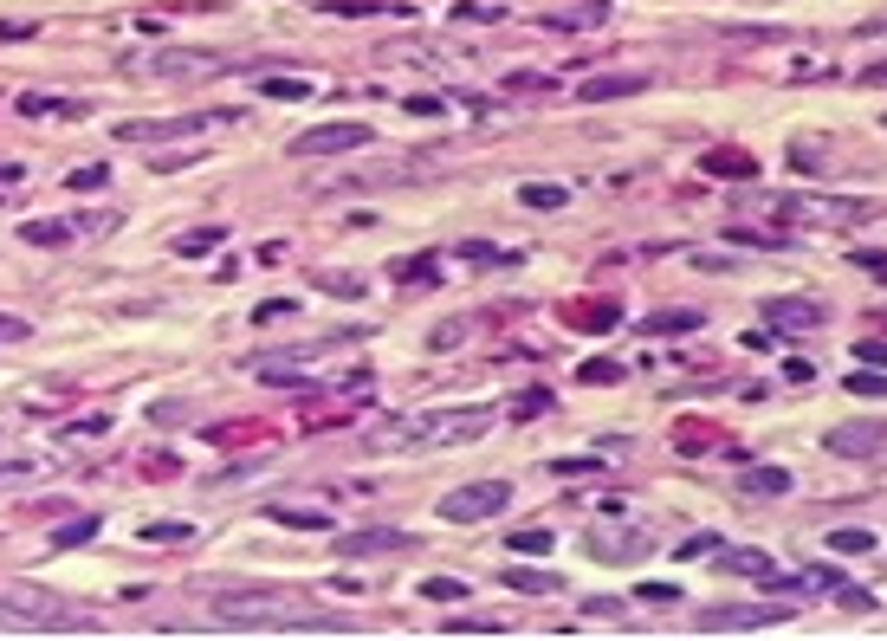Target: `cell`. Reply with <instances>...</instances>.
<instances>
[{"mask_svg": "<svg viewBox=\"0 0 887 641\" xmlns=\"http://www.w3.org/2000/svg\"><path fill=\"white\" fill-rule=\"evenodd\" d=\"M719 570H732V577H752V583H764V590H771V577H777V564L764 551H726V544H719Z\"/></svg>", "mask_w": 887, "mask_h": 641, "instance_id": "19", "label": "cell"}, {"mask_svg": "<svg viewBox=\"0 0 887 641\" xmlns=\"http://www.w3.org/2000/svg\"><path fill=\"white\" fill-rule=\"evenodd\" d=\"M797 616L790 603H719V609H706L693 629L700 635H739V629H784V622Z\"/></svg>", "mask_w": 887, "mask_h": 641, "instance_id": "7", "label": "cell"}, {"mask_svg": "<svg viewBox=\"0 0 887 641\" xmlns=\"http://www.w3.org/2000/svg\"><path fill=\"white\" fill-rule=\"evenodd\" d=\"M499 13H506V7H467V0H460V7H454V20L467 26V20H499Z\"/></svg>", "mask_w": 887, "mask_h": 641, "instance_id": "50", "label": "cell"}, {"mask_svg": "<svg viewBox=\"0 0 887 641\" xmlns=\"http://www.w3.org/2000/svg\"><path fill=\"white\" fill-rule=\"evenodd\" d=\"M693 324H700V311H654V318H648V331L661 337V331H693Z\"/></svg>", "mask_w": 887, "mask_h": 641, "instance_id": "37", "label": "cell"}, {"mask_svg": "<svg viewBox=\"0 0 887 641\" xmlns=\"http://www.w3.org/2000/svg\"><path fill=\"white\" fill-rule=\"evenodd\" d=\"M111 182V169H104V162H85V169H72V188L78 195H91V188H104Z\"/></svg>", "mask_w": 887, "mask_h": 641, "instance_id": "41", "label": "cell"}, {"mask_svg": "<svg viewBox=\"0 0 887 641\" xmlns=\"http://www.w3.org/2000/svg\"><path fill=\"white\" fill-rule=\"evenodd\" d=\"M0 629L7 635H98L91 616H72L65 603H52L33 583H7L0 590Z\"/></svg>", "mask_w": 887, "mask_h": 641, "instance_id": "3", "label": "cell"}, {"mask_svg": "<svg viewBox=\"0 0 887 641\" xmlns=\"http://www.w3.org/2000/svg\"><path fill=\"white\" fill-rule=\"evenodd\" d=\"M829 454H836V460H881L887 454V421L881 415L836 421V428H829Z\"/></svg>", "mask_w": 887, "mask_h": 641, "instance_id": "11", "label": "cell"}, {"mask_svg": "<svg viewBox=\"0 0 887 641\" xmlns=\"http://www.w3.org/2000/svg\"><path fill=\"white\" fill-rule=\"evenodd\" d=\"M583 383H590V389H603V383H622V363L616 357H596V363H583Z\"/></svg>", "mask_w": 887, "mask_h": 641, "instance_id": "33", "label": "cell"}, {"mask_svg": "<svg viewBox=\"0 0 887 641\" xmlns=\"http://www.w3.org/2000/svg\"><path fill=\"white\" fill-rule=\"evenodd\" d=\"M143 538H149V544H182L188 525H143Z\"/></svg>", "mask_w": 887, "mask_h": 641, "instance_id": "45", "label": "cell"}, {"mask_svg": "<svg viewBox=\"0 0 887 641\" xmlns=\"http://www.w3.org/2000/svg\"><path fill=\"white\" fill-rule=\"evenodd\" d=\"M557 318H564V331H616L622 324V305H609V298H583V305H564L557 311Z\"/></svg>", "mask_w": 887, "mask_h": 641, "instance_id": "16", "label": "cell"}, {"mask_svg": "<svg viewBox=\"0 0 887 641\" xmlns=\"http://www.w3.org/2000/svg\"><path fill=\"white\" fill-rule=\"evenodd\" d=\"M421 175H434L428 156H389V162L350 169L344 182H331V195H376V188H402V182H421Z\"/></svg>", "mask_w": 887, "mask_h": 641, "instance_id": "5", "label": "cell"}, {"mask_svg": "<svg viewBox=\"0 0 887 641\" xmlns=\"http://www.w3.org/2000/svg\"><path fill=\"white\" fill-rule=\"evenodd\" d=\"M26 473H33V460H7V467H0V480H26Z\"/></svg>", "mask_w": 887, "mask_h": 641, "instance_id": "53", "label": "cell"}, {"mask_svg": "<svg viewBox=\"0 0 887 641\" xmlns=\"http://www.w3.org/2000/svg\"><path fill=\"white\" fill-rule=\"evenodd\" d=\"M143 473L149 480H175V454H143Z\"/></svg>", "mask_w": 887, "mask_h": 641, "instance_id": "44", "label": "cell"}, {"mask_svg": "<svg viewBox=\"0 0 887 641\" xmlns=\"http://www.w3.org/2000/svg\"><path fill=\"white\" fill-rule=\"evenodd\" d=\"M506 583L512 590H525V596H551V590H564V577H557V570H506Z\"/></svg>", "mask_w": 887, "mask_h": 641, "instance_id": "25", "label": "cell"}, {"mask_svg": "<svg viewBox=\"0 0 887 641\" xmlns=\"http://www.w3.org/2000/svg\"><path fill=\"white\" fill-rule=\"evenodd\" d=\"M221 240H227V227H195V234H182V240H175V253H188V259H201V253H208V247H221Z\"/></svg>", "mask_w": 887, "mask_h": 641, "instance_id": "30", "label": "cell"}, {"mask_svg": "<svg viewBox=\"0 0 887 641\" xmlns=\"http://www.w3.org/2000/svg\"><path fill=\"white\" fill-rule=\"evenodd\" d=\"M376 136L357 117H337V124H311L305 136H292V156H350V149H370Z\"/></svg>", "mask_w": 887, "mask_h": 641, "instance_id": "10", "label": "cell"}, {"mask_svg": "<svg viewBox=\"0 0 887 641\" xmlns=\"http://www.w3.org/2000/svg\"><path fill=\"white\" fill-rule=\"evenodd\" d=\"M331 13H408L402 0H324Z\"/></svg>", "mask_w": 887, "mask_h": 641, "instance_id": "34", "label": "cell"}, {"mask_svg": "<svg viewBox=\"0 0 887 641\" xmlns=\"http://www.w3.org/2000/svg\"><path fill=\"white\" fill-rule=\"evenodd\" d=\"M544 408H551V389H525V395L512 402V415H518V421H531V415H544Z\"/></svg>", "mask_w": 887, "mask_h": 641, "instance_id": "42", "label": "cell"}, {"mask_svg": "<svg viewBox=\"0 0 887 641\" xmlns=\"http://www.w3.org/2000/svg\"><path fill=\"white\" fill-rule=\"evenodd\" d=\"M259 98H279V104H298V98H311V85L305 78H259Z\"/></svg>", "mask_w": 887, "mask_h": 641, "instance_id": "28", "label": "cell"}, {"mask_svg": "<svg viewBox=\"0 0 887 641\" xmlns=\"http://www.w3.org/2000/svg\"><path fill=\"white\" fill-rule=\"evenodd\" d=\"M382 551H415V538L395 531V525H363V531L337 538V557H382Z\"/></svg>", "mask_w": 887, "mask_h": 641, "instance_id": "13", "label": "cell"}, {"mask_svg": "<svg viewBox=\"0 0 887 641\" xmlns=\"http://www.w3.org/2000/svg\"><path fill=\"white\" fill-rule=\"evenodd\" d=\"M460 337H467V318H454V324H441V331H434V350H454Z\"/></svg>", "mask_w": 887, "mask_h": 641, "instance_id": "47", "label": "cell"}, {"mask_svg": "<svg viewBox=\"0 0 887 641\" xmlns=\"http://www.w3.org/2000/svg\"><path fill=\"white\" fill-rule=\"evenodd\" d=\"M91 531H98V512H78V518H65V525L52 531V551H72V544H85Z\"/></svg>", "mask_w": 887, "mask_h": 641, "instance_id": "26", "label": "cell"}, {"mask_svg": "<svg viewBox=\"0 0 887 641\" xmlns=\"http://www.w3.org/2000/svg\"><path fill=\"white\" fill-rule=\"evenodd\" d=\"M739 486H745V493L777 499V493H790V473H784V467H745V473H739Z\"/></svg>", "mask_w": 887, "mask_h": 641, "instance_id": "22", "label": "cell"}, {"mask_svg": "<svg viewBox=\"0 0 887 641\" xmlns=\"http://www.w3.org/2000/svg\"><path fill=\"white\" fill-rule=\"evenodd\" d=\"M124 72H143V78H221V72H234V59L201 52V46H156V52H130Z\"/></svg>", "mask_w": 887, "mask_h": 641, "instance_id": "4", "label": "cell"}, {"mask_svg": "<svg viewBox=\"0 0 887 641\" xmlns=\"http://www.w3.org/2000/svg\"><path fill=\"white\" fill-rule=\"evenodd\" d=\"M518 201L538 208V214H551V208H564V201H570V188H557V182H518Z\"/></svg>", "mask_w": 887, "mask_h": 641, "instance_id": "24", "label": "cell"}, {"mask_svg": "<svg viewBox=\"0 0 887 641\" xmlns=\"http://www.w3.org/2000/svg\"><path fill=\"white\" fill-rule=\"evenodd\" d=\"M862 266H868V272H881V279H887V259H881V253H862Z\"/></svg>", "mask_w": 887, "mask_h": 641, "instance_id": "55", "label": "cell"}, {"mask_svg": "<svg viewBox=\"0 0 887 641\" xmlns=\"http://www.w3.org/2000/svg\"><path fill=\"white\" fill-rule=\"evenodd\" d=\"M117 214H78V234H111Z\"/></svg>", "mask_w": 887, "mask_h": 641, "instance_id": "49", "label": "cell"}, {"mask_svg": "<svg viewBox=\"0 0 887 641\" xmlns=\"http://www.w3.org/2000/svg\"><path fill=\"white\" fill-rule=\"evenodd\" d=\"M823 318L829 311L816 305V298H771V305H764V324H771V331H816Z\"/></svg>", "mask_w": 887, "mask_h": 641, "instance_id": "14", "label": "cell"}, {"mask_svg": "<svg viewBox=\"0 0 887 641\" xmlns=\"http://www.w3.org/2000/svg\"><path fill=\"white\" fill-rule=\"evenodd\" d=\"M635 91H648V72H609V78H583L577 98L583 104H616V98H635Z\"/></svg>", "mask_w": 887, "mask_h": 641, "instance_id": "17", "label": "cell"}, {"mask_svg": "<svg viewBox=\"0 0 887 641\" xmlns=\"http://www.w3.org/2000/svg\"><path fill=\"white\" fill-rule=\"evenodd\" d=\"M700 169H706V175H726V182H752V175H758V156H745V149H706Z\"/></svg>", "mask_w": 887, "mask_h": 641, "instance_id": "20", "label": "cell"}, {"mask_svg": "<svg viewBox=\"0 0 887 641\" xmlns=\"http://www.w3.org/2000/svg\"><path fill=\"white\" fill-rule=\"evenodd\" d=\"M98 434H111V415H85V421H65L59 441H98Z\"/></svg>", "mask_w": 887, "mask_h": 641, "instance_id": "31", "label": "cell"}, {"mask_svg": "<svg viewBox=\"0 0 887 641\" xmlns=\"http://www.w3.org/2000/svg\"><path fill=\"white\" fill-rule=\"evenodd\" d=\"M279 525H298V531H324L331 525V512H318V506H266Z\"/></svg>", "mask_w": 887, "mask_h": 641, "instance_id": "27", "label": "cell"}, {"mask_svg": "<svg viewBox=\"0 0 887 641\" xmlns=\"http://www.w3.org/2000/svg\"><path fill=\"white\" fill-rule=\"evenodd\" d=\"M512 551H525V557H544V551H551V531H544V525H525V531H512Z\"/></svg>", "mask_w": 887, "mask_h": 641, "instance_id": "35", "label": "cell"}, {"mask_svg": "<svg viewBox=\"0 0 887 641\" xmlns=\"http://www.w3.org/2000/svg\"><path fill=\"white\" fill-rule=\"evenodd\" d=\"M214 124H234V111H188V117H136V124H117V143H182V136H201Z\"/></svg>", "mask_w": 887, "mask_h": 641, "instance_id": "6", "label": "cell"}, {"mask_svg": "<svg viewBox=\"0 0 887 641\" xmlns=\"http://www.w3.org/2000/svg\"><path fill=\"white\" fill-rule=\"evenodd\" d=\"M829 551H836V557H868V551H875V531H862V525H836V531H829Z\"/></svg>", "mask_w": 887, "mask_h": 641, "instance_id": "23", "label": "cell"}, {"mask_svg": "<svg viewBox=\"0 0 887 641\" xmlns=\"http://www.w3.org/2000/svg\"><path fill=\"white\" fill-rule=\"evenodd\" d=\"M311 285H318V292H337V298H363V279H350V272H311Z\"/></svg>", "mask_w": 887, "mask_h": 641, "instance_id": "32", "label": "cell"}, {"mask_svg": "<svg viewBox=\"0 0 887 641\" xmlns=\"http://www.w3.org/2000/svg\"><path fill=\"white\" fill-rule=\"evenodd\" d=\"M20 240H26V247H72L78 227H72V221H26Z\"/></svg>", "mask_w": 887, "mask_h": 641, "instance_id": "21", "label": "cell"}, {"mask_svg": "<svg viewBox=\"0 0 887 641\" xmlns=\"http://www.w3.org/2000/svg\"><path fill=\"white\" fill-rule=\"evenodd\" d=\"M855 357H862L868 370H887V344H875V337H868V344H855Z\"/></svg>", "mask_w": 887, "mask_h": 641, "instance_id": "48", "label": "cell"}, {"mask_svg": "<svg viewBox=\"0 0 887 641\" xmlns=\"http://www.w3.org/2000/svg\"><path fill=\"white\" fill-rule=\"evenodd\" d=\"M506 506H512L506 480H473V486H454V493L441 499V518H454V525H480V518H493Z\"/></svg>", "mask_w": 887, "mask_h": 641, "instance_id": "9", "label": "cell"}, {"mask_svg": "<svg viewBox=\"0 0 887 641\" xmlns=\"http://www.w3.org/2000/svg\"><path fill=\"white\" fill-rule=\"evenodd\" d=\"M583 551L603 557V564H622V557L635 564V557L654 551V538H648L641 525H622V512H609V525H590V531H583Z\"/></svg>", "mask_w": 887, "mask_h": 641, "instance_id": "8", "label": "cell"}, {"mask_svg": "<svg viewBox=\"0 0 887 641\" xmlns=\"http://www.w3.org/2000/svg\"><path fill=\"white\" fill-rule=\"evenodd\" d=\"M460 259H473V266H506V259H518V253H499L493 240H467V247H460Z\"/></svg>", "mask_w": 887, "mask_h": 641, "instance_id": "36", "label": "cell"}, {"mask_svg": "<svg viewBox=\"0 0 887 641\" xmlns=\"http://www.w3.org/2000/svg\"><path fill=\"white\" fill-rule=\"evenodd\" d=\"M421 596H428V603H460V596H467V583H454V577H428V583H421Z\"/></svg>", "mask_w": 887, "mask_h": 641, "instance_id": "38", "label": "cell"}, {"mask_svg": "<svg viewBox=\"0 0 887 641\" xmlns=\"http://www.w3.org/2000/svg\"><path fill=\"white\" fill-rule=\"evenodd\" d=\"M506 91H512V98H518V91L531 98V91H551V78H544V72H512V78H506Z\"/></svg>", "mask_w": 887, "mask_h": 641, "instance_id": "43", "label": "cell"}, {"mask_svg": "<svg viewBox=\"0 0 887 641\" xmlns=\"http://www.w3.org/2000/svg\"><path fill=\"white\" fill-rule=\"evenodd\" d=\"M641 603H680V590H674V583H641Z\"/></svg>", "mask_w": 887, "mask_h": 641, "instance_id": "46", "label": "cell"}, {"mask_svg": "<svg viewBox=\"0 0 887 641\" xmlns=\"http://www.w3.org/2000/svg\"><path fill=\"white\" fill-rule=\"evenodd\" d=\"M441 635H506V622H493V616H447Z\"/></svg>", "mask_w": 887, "mask_h": 641, "instance_id": "29", "label": "cell"}, {"mask_svg": "<svg viewBox=\"0 0 887 641\" xmlns=\"http://www.w3.org/2000/svg\"><path fill=\"white\" fill-rule=\"evenodd\" d=\"M849 395H887V370H868L862 363V370L849 376Z\"/></svg>", "mask_w": 887, "mask_h": 641, "instance_id": "40", "label": "cell"}, {"mask_svg": "<svg viewBox=\"0 0 887 641\" xmlns=\"http://www.w3.org/2000/svg\"><path fill=\"white\" fill-rule=\"evenodd\" d=\"M603 20H609V0H577V7L544 13V26H551V33H583V26H603Z\"/></svg>", "mask_w": 887, "mask_h": 641, "instance_id": "18", "label": "cell"}, {"mask_svg": "<svg viewBox=\"0 0 887 641\" xmlns=\"http://www.w3.org/2000/svg\"><path fill=\"white\" fill-rule=\"evenodd\" d=\"M395 279L402 285H434V259H395Z\"/></svg>", "mask_w": 887, "mask_h": 641, "instance_id": "39", "label": "cell"}, {"mask_svg": "<svg viewBox=\"0 0 887 641\" xmlns=\"http://www.w3.org/2000/svg\"><path fill=\"white\" fill-rule=\"evenodd\" d=\"M493 428V408H415V415L389 421L370 434V447H467Z\"/></svg>", "mask_w": 887, "mask_h": 641, "instance_id": "2", "label": "cell"}, {"mask_svg": "<svg viewBox=\"0 0 887 641\" xmlns=\"http://www.w3.org/2000/svg\"><path fill=\"white\" fill-rule=\"evenodd\" d=\"M33 33V20H0V39H26Z\"/></svg>", "mask_w": 887, "mask_h": 641, "instance_id": "52", "label": "cell"}, {"mask_svg": "<svg viewBox=\"0 0 887 641\" xmlns=\"http://www.w3.org/2000/svg\"><path fill=\"white\" fill-rule=\"evenodd\" d=\"M20 331H26L20 318H0V337H20Z\"/></svg>", "mask_w": 887, "mask_h": 641, "instance_id": "56", "label": "cell"}, {"mask_svg": "<svg viewBox=\"0 0 887 641\" xmlns=\"http://www.w3.org/2000/svg\"><path fill=\"white\" fill-rule=\"evenodd\" d=\"M208 622L214 629H234V635H357V622H344V616L298 609L285 596H259V590H214Z\"/></svg>", "mask_w": 887, "mask_h": 641, "instance_id": "1", "label": "cell"}, {"mask_svg": "<svg viewBox=\"0 0 887 641\" xmlns=\"http://www.w3.org/2000/svg\"><path fill=\"white\" fill-rule=\"evenodd\" d=\"M311 357H318V350H266V357L253 363V376L259 383H305Z\"/></svg>", "mask_w": 887, "mask_h": 641, "instance_id": "15", "label": "cell"}, {"mask_svg": "<svg viewBox=\"0 0 887 641\" xmlns=\"http://www.w3.org/2000/svg\"><path fill=\"white\" fill-rule=\"evenodd\" d=\"M862 78H868V85H887V59H881V65H868Z\"/></svg>", "mask_w": 887, "mask_h": 641, "instance_id": "54", "label": "cell"}, {"mask_svg": "<svg viewBox=\"0 0 887 641\" xmlns=\"http://www.w3.org/2000/svg\"><path fill=\"white\" fill-rule=\"evenodd\" d=\"M875 201H784V221L797 227H862Z\"/></svg>", "mask_w": 887, "mask_h": 641, "instance_id": "12", "label": "cell"}, {"mask_svg": "<svg viewBox=\"0 0 887 641\" xmlns=\"http://www.w3.org/2000/svg\"><path fill=\"white\" fill-rule=\"evenodd\" d=\"M402 104H408L415 117H434V111H441V98H434V91H415V98H402Z\"/></svg>", "mask_w": 887, "mask_h": 641, "instance_id": "51", "label": "cell"}]
</instances>
